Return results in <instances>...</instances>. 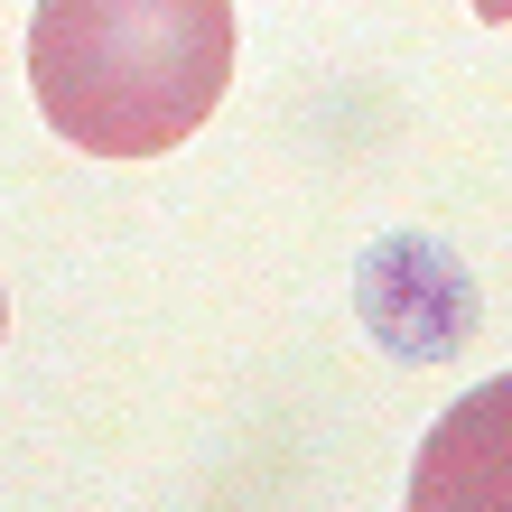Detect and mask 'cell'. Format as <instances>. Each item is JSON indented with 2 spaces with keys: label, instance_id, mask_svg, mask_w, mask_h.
<instances>
[{
  "label": "cell",
  "instance_id": "cell-1",
  "mask_svg": "<svg viewBox=\"0 0 512 512\" xmlns=\"http://www.w3.org/2000/svg\"><path fill=\"white\" fill-rule=\"evenodd\" d=\"M233 84V0H38L28 94L84 159H168Z\"/></svg>",
  "mask_w": 512,
  "mask_h": 512
},
{
  "label": "cell",
  "instance_id": "cell-4",
  "mask_svg": "<svg viewBox=\"0 0 512 512\" xmlns=\"http://www.w3.org/2000/svg\"><path fill=\"white\" fill-rule=\"evenodd\" d=\"M0 345H10V289H0Z\"/></svg>",
  "mask_w": 512,
  "mask_h": 512
},
{
  "label": "cell",
  "instance_id": "cell-2",
  "mask_svg": "<svg viewBox=\"0 0 512 512\" xmlns=\"http://www.w3.org/2000/svg\"><path fill=\"white\" fill-rule=\"evenodd\" d=\"M410 512H512V373L466 391L410 457Z\"/></svg>",
  "mask_w": 512,
  "mask_h": 512
},
{
  "label": "cell",
  "instance_id": "cell-3",
  "mask_svg": "<svg viewBox=\"0 0 512 512\" xmlns=\"http://www.w3.org/2000/svg\"><path fill=\"white\" fill-rule=\"evenodd\" d=\"M466 10L485 19V28H512V0H466Z\"/></svg>",
  "mask_w": 512,
  "mask_h": 512
}]
</instances>
